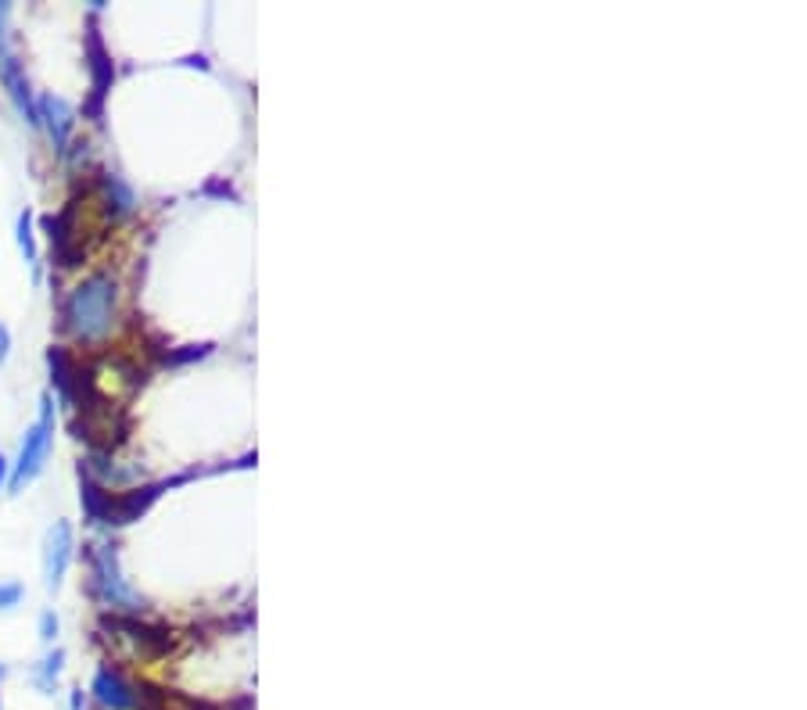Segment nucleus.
<instances>
[{
	"instance_id": "2eb2a0df",
	"label": "nucleus",
	"mask_w": 807,
	"mask_h": 710,
	"mask_svg": "<svg viewBox=\"0 0 807 710\" xmlns=\"http://www.w3.org/2000/svg\"><path fill=\"white\" fill-rule=\"evenodd\" d=\"M8 355H11V334H8V327L0 323V363H8Z\"/></svg>"
},
{
	"instance_id": "f03ea898",
	"label": "nucleus",
	"mask_w": 807,
	"mask_h": 710,
	"mask_svg": "<svg viewBox=\"0 0 807 710\" xmlns=\"http://www.w3.org/2000/svg\"><path fill=\"white\" fill-rule=\"evenodd\" d=\"M87 560H90V574H94L90 577V592L101 599V607L129 610V614H137L144 607V599L118 574L115 546H87Z\"/></svg>"
},
{
	"instance_id": "7ed1b4c3",
	"label": "nucleus",
	"mask_w": 807,
	"mask_h": 710,
	"mask_svg": "<svg viewBox=\"0 0 807 710\" xmlns=\"http://www.w3.org/2000/svg\"><path fill=\"white\" fill-rule=\"evenodd\" d=\"M50 449H55V399L44 394V399H39L36 424L25 431L19 463H15V470H11V492H22L25 484H30L36 473L44 470Z\"/></svg>"
},
{
	"instance_id": "4468645a",
	"label": "nucleus",
	"mask_w": 807,
	"mask_h": 710,
	"mask_svg": "<svg viewBox=\"0 0 807 710\" xmlns=\"http://www.w3.org/2000/svg\"><path fill=\"white\" fill-rule=\"evenodd\" d=\"M55 635H58V617H55V610H47L44 617H39V639L55 642Z\"/></svg>"
},
{
	"instance_id": "dca6fc26",
	"label": "nucleus",
	"mask_w": 807,
	"mask_h": 710,
	"mask_svg": "<svg viewBox=\"0 0 807 710\" xmlns=\"http://www.w3.org/2000/svg\"><path fill=\"white\" fill-rule=\"evenodd\" d=\"M4 481H8V456H0V489H4Z\"/></svg>"
},
{
	"instance_id": "20e7f679",
	"label": "nucleus",
	"mask_w": 807,
	"mask_h": 710,
	"mask_svg": "<svg viewBox=\"0 0 807 710\" xmlns=\"http://www.w3.org/2000/svg\"><path fill=\"white\" fill-rule=\"evenodd\" d=\"M87 65H90V90H94V98H90V104H87V115L101 118L104 94H109V87L115 79V65H112L109 50H104V39H101V30H98L94 19H90V25H87Z\"/></svg>"
},
{
	"instance_id": "a211bd4d",
	"label": "nucleus",
	"mask_w": 807,
	"mask_h": 710,
	"mask_svg": "<svg viewBox=\"0 0 807 710\" xmlns=\"http://www.w3.org/2000/svg\"><path fill=\"white\" fill-rule=\"evenodd\" d=\"M0 710H4V707H0Z\"/></svg>"
},
{
	"instance_id": "0eeeda50",
	"label": "nucleus",
	"mask_w": 807,
	"mask_h": 710,
	"mask_svg": "<svg viewBox=\"0 0 807 710\" xmlns=\"http://www.w3.org/2000/svg\"><path fill=\"white\" fill-rule=\"evenodd\" d=\"M94 700L101 703V707H109V710H134L140 700H137V689L129 686L126 682V675L123 671H115L112 664H101L98 667V675H94Z\"/></svg>"
},
{
	"instance_id": "423d86ee",
	"label": "nucleus",
	"mask_w": 807,
	"mask_h": 710,
	"mask_svg": "<svg viewBox=\"0 0 807 710\" xmlns=\"http://www.w3.org/2000/svg\"><path fill=\"white\" fill-rule=\"evenodd\" d=\"M169 489V481H158V484H140V489H129V492H118L112 495L109 492V503H104V517L101 524H134L140 513H148L151 503L158 495Z\"/></svg>"
},
{
	"instance_id": "ddd939ff",
	"label": "nucleus",
	"mask_w": 807,
	"mask_h": 710,
	"mask_svg": "<svg viewBox=\"0 0 807 710\" xmlns=\"http://www.w3.org/2000/svg\"><path fill=\"white\" fill-rule=\"evenodd\" d=\"M25 596V588L19 582H0V610H15Z\"/></svg>"
},
{
	"instance_id": "9d476101",
	"label": "nucleus",
	"mask_w": 807,
	"mask_h": 710,
	"mask_svg": "<svg viewBox=\"0 0 807 710\" xmlns=\"http://www.w3.org/2000/svg\"><path fill=\"white\" fill-rule=\"evenodd\" d=\"M101 191H104V205H109V213H112V216L134 213V191H129L118 176L104 173V176H101Z\"/></svg>"
},
{
	"instance_id": "39448f33",
	"label": "nucleus",
	"mask_w": 807,
	"mask_h": 710,
	"mask_svg": "<svg viewBox=\"0 0 807 710\" xmlns=\"http://www.w3.org/2000/svg\"><path fill=\"white\" fill-rule=\"evenodd\" d=\"M72 549H76L72 524L69 520H55L47 528V538H44V577H47L50 592H58L61 582H65V574H69Z\"/></svg>"
},
{
	"instance_id": "9b49d317",
	"label": "nucleus",
	"mask_w": 807,
	"mask_h": 710,
	"mask_svg": "<svg viewBox=\"0 0 807 710\" xmlns=\"http://www.w3.org/2000/svg\"><path fill=\"white\" fill-rule=\"evenodd\" d=\"M19 248H22L25 262H30V266H33V273L39 276V262H36V241H33V213H30V208H25V213L19 216Z\"/></svg>"
},
{
	"instance_id": "1a4fd4ad",
	"label": "nucleus",
	"mask_w": 807,
	"mask_h": 710,
	"mask_svg": "<svg viewBox=\"0 0 807 710\" xmlns=\"http://www.w3.org/2000/svg\"><path fill=\"white\" fill-rule=\"evenodd\" d=\"M47 366H50V377H55V388H58L61 399H76V359L69 355V348L50 345Z\"/></svg>"
},
{
	"instance_id": "f257e3e1",
	"label": "nucleus",
	"mask_w": 807,
	"mask_h": 710,
	"mask_svg": "<svg viewBox=\"0 0 807 710\" xmlns=\"http://www.w3.org/2000/svg\"><path fill=\"white\" fill-rule=\"evenodd\" d=\"M115 301H118V284L109 273L87 276L65 298L61 327L79 341H101L115 323Z\"/></svg>"
},
{
	"instance_id": "f3484780",
	"label": "nucleus",
	"mask_w": 807,
	"mask_h": 710,
	"mask_svg": "<svg viewBox=\"0 0 807 710\" xmlns=\"http://www.w3.org/2000/svg\"><path fill=\"white\" fill-rule=\"evenodd\" d=\"M8 675V671H4V664H0V678H4Z\"/></svg>"
},
{
	"instance_id": "f8f14e48",
	"label": "nucleus",
	"mask_w": 807,
	"mask_h": 710,
	"mask_svg": "<svg viewBox=\"0 0 807 710\" xmlns=\"http://www.w3.org/2000/svg\"><path fill=\"white\" fill-rule=\"evenodd\" d=\"M61 661H65V653H61V650H55V653H47V656H44V667H39V675H36L39 689H55V682H58V675H61Z\"/></svg>"
},
{
	"instance_id": "6e6552de",
	"label": "nucleus",
	"mask_w": 807,
	"mask_h": 710,
	"mask_svg": "<svg viewBox=\"0 0 807 710\" xmlns=\"http://www.w3.org/2000/svg\"><path fill=\"white\" fill-rule=\"evenodd\" d=\"M36 118L39 123H47L50 129V140H55V148L65 151V144H69L72 129H76V112L72 104L65 98H55V94H44L36 104Z\"/></svg>"
}]
</instances>
